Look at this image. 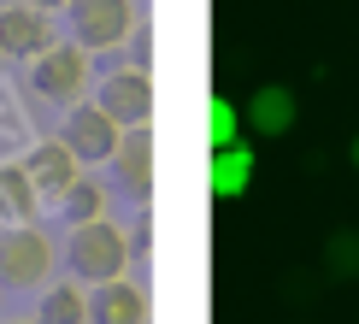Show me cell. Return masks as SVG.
Instances as JSON below:
<instances>
[{
  "mask_svg": "<svg viewBox=\"0 0 359 324\" xmlns=\"http://www.w3.org/2000/svg\"><path fill=\"white\" fill-rule=\"evenodd\" d=\"M218 201H242L253 189V147L236 142V147H212V171H206Z\"/></svg>",
  "mask_w": 359,
  "mask_h": 324,
  "instance_id": "7c38bea8",
  "label": "cell"
},
{
  "mask_svg": "<svg viewBox=\"0 0 359 324\" xmlns=\"http://www.w3.org/2000/svg\"><path fill=\"white\" fill-rule=\"evenodd\" d=\"M118 136H124V130H118L100 107H71V118H65V147L83 159V166H100V159H112Z\"/></svg>",
  "mask_w": 359,
  "mask_h": 324,
  "instance_id": "52a82bcc",
  "label": "cell"
},
{
  "mask_svg": "<svg viewBox=\"0 0 359 324\" xmlns=\"http://www.w3.org/2000/svg\"><path fill=\"white\" fill-rule=\"evenodd\" d=\"M29 88L41 100H59V107H77L83 88H88V48L77 41H53L29 59Z\"/></svg>",
  "mask_w": 359,
  "mask_h": 324,
  "instance_id": "7a4b0ae2",
  "label": "cell"
},
{
  "mask_svg": "<svg viewBox=\"0 0 359 324\" xmlns=\"http://www.w3.org/2000/svg\"><path fill=\"white\" fill-rule=\"evenodd\" d=\"M36 324H88V295L77 283H53L41 295V318Z\"/></svg>",
  "mask_w": 359,
  "mask_h": 324,
  "instance_id": "9a60e30c",
  "label": "cell"
},
{
  "mask_svg": "<svg viewBox=\"0 0 359 324\" xmlns=\"http://www.w3.org/2000/svg\"><path fill=\"white\" fill-rule=\"evenodd\" d=\"M324 271H330L336 283H353L359 277V230H336L330 242H324Z\"/></svg>",
  "mask_w": 359,
  "mask_h": 324,
  "instance_id": "2e32d148",
  "label": "cell"
},
{
  "mask_svg": "<svg viewBox=\"0 0 359 324\" xmlns=\"http://www.w3.org/2000/svg\"><path fill=\"white\" fill-rule=\"evenodd\" d=\"M48 271H53V248H48V236H41V230H29V224L0 230V283L36 289Z\"/></svg>",
  "mask_w": 359,
  "mask_h": 324,
  "instance_id": "3957f363",
  "label": "cell"
},
{
  "mask_svg": "<svg viewBox=\"0 0 359 324\" xmlns=\"http://www.w3.org/2000/svg\"><path fill=\"white\" fill-rule=\"evenodd\" d=\"M95 107L107 112L118 130L147 124V118H154V77H147V71H112V77L100 83V100H95Z\"/></svg>",
  "mask_w": 359,
  "mask_h": 324,
  "instance_id": "5b68a950",
  "label": "cell"
},
{
  "mask_svg": "<svg viewBox=\"0 0 359 324\" xmlns=\"http://www.w3.org/2000/svg\"><path fill=\"white\" fill-rule=\"evenodd\" d=\"M29 324H36V318H29Z\"/></svg>",
  "mask_w": 359,
  "mask_h": 324,
  "instance_id": "ffe728a7",
  "label": "cell"
},
{
  "mask_svg": "<svg viewBox=\"0 0 359 324\" xmlns=\"http://www.w3.org/2000/svg\"><path fill=\"white\" fill-rule=\"evenodd\" d=\"M294 118H301V107H294V88L265 83V88H253V100H248L242 124L253 130V136H289Z\"/></svg>",
  "mask_w": 359,
  "mask_h": 324,
  "instance_id": "30bf717a",
  "label": "cell"
},
{
  "mask_svg": "<svg viewBox=\"0 0 359 324\" xmlns=\"http://www.w3.org/2000/svg\"><path fill=\"white\" fill-rule=\"evenodd\" d=\"M130 265V236L112 224V218H95V224H77L71 230V271L88 277V283H112L124 277Z\"/></svg>",
  "mask_w": 359,
  "mask_h": 324,
  "instance_id": "6da1fadb",
  "label": "cell"
},
{
  "mask_svg": "<svg viewBox=\"0 0 359 324\" xmlns=\"http://www.w3.org/2000/svg\"><path fill=\"white\" fill-rule=\"evenodd\" d=\"M136 24L130 0H71V36L77 48H118Z\"/></svg>",
  "mask_w": 359,
  "mask_h": 324,
  "instance_id": "277c9868",
  "label": "cell"
},
{
  "mask_svg": "<svg viewBox=\"0 0 359 324\" xmlns=\"http://www.w3.org/2000/svg\"><path fill=\"white\" fill-rule=\"evenodd\" d=\"M24 171H29V183H36V195H41V201H59V195H65V189L83 177V159L65 147V136H59V142H41V147H29Z\"/></svg>",
  "mask_w": 359,
  "mask_h": 324,
  "instance_id": "ba28073f",
  "label": "cell"
},
{
  "mask_svg": "<svg viewBox=\"0 0 359 324\" xmlns=\"http://www.w3.org/2000/svg\"><path fill=\"white\" fill-rule=\"evenodd\" d=\"M41 48H53V29H48V12H36V6H6L0 12V53H24V59H36Z\"/></svg>",
  "mask_w": 359,
  "mask_h": 324,
  "instance_id": "8fae6325",
  "label": "cell"
},
{
  "mask_svg": "<svg viewBox=\"0 0 359 324\" xmlns=\"http://www.w3.org/2000/svg\"><path fill=\"white\" fill-rule=\"evenodd\" d=\"M36 183H29L24 166H0V218L6 224H29L36 218Z\"/></svg>",
  "mask_w": 359,
  "mask_h": 324,
  "instance_id": "4fadbf2b",
  "label": "cell"
},
{
  "mask_svg": "<svg viewBox=\"0 0 359 324\" xmlns=\"http://www.w3.org/2000/svg\"><path fill=\"white\" fill-rule=\"evenodd\" d=\"M88 318L95 324H147L154 306H147V289L112 277V283H95V295H88Z\"/></svg>",
  "mask_w": 359,
  "mask_h": 324,
  "instance_id": "9c48e42d",
  "label": "cell"
},
{
  "mask_svg": "<svg viewBox=\"0 0 359 324\" xmlns=\"http://www.w3.org/2000/svg\"><path fill=\"white\" fill-rule=\"evenodd\" d=\"M24 6H36V12H53V6H71V0H24Z\"/></svg>",
  "mask_w": 359,
  "mask_h": 324,
  "instance_id": "ac0fdd59",
  "label": "cell"
},
{
  "mask_svg": "<svg viewBox=\"0 0 359 324\" xmlns=\"http://www.w3.org/2000/svg\"><path fill=\"white\" fill-rule=\"evenodd\" d=\"M59 212H65V224H95V218H107V183H95V177H77V183L59 195Z\"/></svg>",
  "mask_w": 359,
  "mask_h": 324,
  "instance_id": "5bb4252c",
  "label": "cell"
},
{
  "mask_svg": "<svg viewBox=\"0 0 359 324\" xmlns=\"http://www.w3.org/2000/svg\"><path fill=\"white\" fill-rule=\"evenodd\" d=\"M112 171H118V183L130 189V195H154V177H159V147H154V130L147 124H130L124 136H118L112 147Z\"/></svg>",
  "mask_w": 359,
  "mask_h": 324,
  "instance_id": "8992f818",
  "label": "cell"
},
{
  "mask_svg": "<svg viewBox=\"0 0 359 324\" xmlns=\"http://www.w3.org/2000/svg\"><path fill=\"white\" fill-rule=\"evenodd\" d=\"M206 136H212V147H236L242 142V112L230 107V95L206 100Z\"/></svg>",
  "mask_w": 359,
  "mask_h": 324,
  "instance_id": "e0dca14e",
  "label": "cell"
},
{
  "mask_svg": "<svg viewBox=\"0 0 359 324\" xmlns=\"http://www.w3.org/2000/svg\"><path fill=\"white\" fill-rule=\"evenodd\" d=\"M348 159H353V171H359V136H353V142H348Z\"/></svg>",
  "mask_w": 359,
  "mask_h": 324,
  "instance_id": "d6986e66",
  "label": "cell"
}]
</instances>
